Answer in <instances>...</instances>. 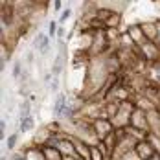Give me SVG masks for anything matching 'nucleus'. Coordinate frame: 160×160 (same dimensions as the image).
I'll list each match as a JSON object with an SVG mask.
<instances>
[{
  "label": "nucleus",
  "mask_w": 160,
  "mask_h": 160,
  "mask_svg": "<svg viewBox=\"0 0 160 160\" xmlns=\"http://www.w3.org/2000/svg\"><path fill=\"white\" fill-rule=\"evenodd\" d=\"M134 149L138 151L136 155H138V158H140V160H149L155 153H157V151H155V147L147 142V138H145V140H140L138 144L134 145Z\"/></svg>",
  "instance_id": "f257e3e1"
},
{
  "label": "nucleus",
  "mask_w": 160,
  "mask_h": 160,
  "mask_svg": "<svg viewBox=\"0 0 160 160\" xmlns=\"http://www.w3.org/2000/svg\"><path fill=\"white\" fill-rule=\"evenodd\" d=\"M92 125H94V132H96V136L99 138V140H105V138L112 132L111 123H109L107 120H94Z\"/></svg>",
  "instance_id": "f03ea898"
},
{
  "label": "nucleus",
  "mask_w": 160,
  "mask_h": 160,
  "mask_svg": "<svg viewBox=\"0 0 160 160\" xmlns=\"http://www.w3.org/2000/svg\"><path fill=\"white\" fill-rule=\"evenodd\" d=\"M53 114H55V118H61V116H70L72 111L66 107V98L64 94H59L57 99H55V105H53Z\"/></svg>",
  "instance_id": "7ed1b4c3"
},
{
  "label": "nucleus",
  "mask_w": 160,
  "mask_h": 160,
  "mask_svg": "<svg viewBox=\"0 0 160 160\" xmlns=\"http://www.w3.org/2000/svg\"><path fill=\"white\" fill-rule=\"evenodd\" d=\"M131 123L134 125L136 129H145L147 127V123H145V114L144 111H134L132 112V116H131Z\"/></svg>",
  "instance_id": "20e7f679"
},
{
  "label": "nucleus",
  "mask_w": 160,
  "mask_h": 160,
  "mask_svg": "<svg viewBox=\"0 0 160 160\" xmlns=\"http://www.w3.org/2000/svg\"><path fill=\"white\" fill-rule=\"evenodd\" d=\"M42 155H44V158L46 160H63V153L57 149V147H44L42 149Z\"/></svg>",
  "instance_id": "39448f33"
},
{
  "label": "nucleus",
  "mask_w": 160,
  "mask_h": 160,
  "mask_svg": "<svg viewBox=\"0 0 160 160\" xmlns=\"http://www.w3.org/2000/svg\"><path fill=\"white\" fill-rule=\"evenodd\" d=\"M33 116H28V118H24V120H20V125H18V131L20 132H28L30 129H33Z\"/></svg>",
  "instance_id": "423d86ee"
},
{
  "label": "nucleus",
  "mask_w": 160,
  "mask_h": 160,
  "mask_svg": "<svg viewBox=\"0 0 160 160\" xmlns=\"http://www.w3.org/2000/svg\"><path fill=\"white\" fill-rule=\"evenodd\" d=\"M30 109H32V107H30V101H24V103L20 105V111H18V118H20V120H24V118L32 116V114H30Z\"/></svg>",
  "instance_id": "0eeeda50"
},
{
  "label": "nucleus",
  "mask_w": 160,
  "mask_h": 160,
  "mask_svg": "<svg viewBox=\"0 0 160 160\" xmlns=\"http://www.w3.org/2000/svg\"><path fill=\"white\" fill-rule=\"evenodd\" d=\"M103 153L99 151V147H90V160H103Z\"/></svg>",
  "instance_id": "6e6552de"
},
{
  "label": "nucleus",
  "mask_w": 160,
  "mask_h": 160,
  "mask_svg": "<svg viewBox=\"0 0 160 160\" xmlns=\"http://www.w3.org/2000/svg\"><path fill=\"white\" fill-rule=\"evenodd\" d=\"M46 39V35L44 33H37L35 35V39H33V48H39L41 44H42V41Z\"/></svg>",
  "instance_id": "1a4fd4ad"
},
{
  "label": "nucleus",
  "mask_w": 160,
  "mask_h": 160,
  "mask_svg": "<svg viewBox=\"0 0 160 160\" xmlns=\"http://www.w3.org/2000/svg\"><path fill=\"white\" fill-rule=\"evenodd\" d=\"M48 50H50V37H46V39L42 41V44L39 46V52L44 55V53H48Z\"/></svg>",
  "instance_id": "9d476101"
},
{
  "label": "nucleus",
  "mask_w": 160,
  "mask_h": 160,
  "mask_svg": "<svg viewBox=\"0 0 160 160\" xmlns=\"http://www.w3.org/2000/svg\"><path fill=\"white\" fill-rule=\"evenodd\" d=\"M61 74V53L57 55V59H55V64H53V76L57 78Z\"/></svg>",
  "instance_id": "9b49d317"
},
{
  "label": "nucleus",
  "mask_w": 160,
  "mask_h": 160,
  "mask_svg": "<svg viewBox=\"0 0 160 160\" xmlns=\"http://www.w3.org/2000/svg\"><path fill=\"white\" fill-rule=\"evenodd\" d=\"M20 72H22V64H20V61H17V63L13 64V78H15V79L20 78Z\"/></svg>",
  "instance_id": "f8f14e48"
},
{
  "label": "nucleus",
  "mask_w": 160,
  "mask_h": 160,
  "mask_svg": "<svg viewBox=\"0 0 160 160\" xmlns=\"http://www.w3.org/2000/svg\"><path fill=\"white\" fill-rule=\"evenodd\" d=\"M17 138H18V134H11V136L8 138V149H9V151L17 145Z\"/></svg>",
  "instance_id": "ddd939ff"
},
{
  "label": "nucleus",
  "mask_w": 160,
  "mask_h": 160,
  "mask_svg": "<svg viewBox=\"0 0 160 160\" xmlns=\"http://www.w3.org/2000/svg\"><path fill=\"white\" fill-rule=\"evenodd\" d=\"M48 37H53L55 35V32H57V24L55 22H50V28H48Z\"/></svg>",
  "instance_id": "4468645a"
},
{
  "label": "nucleus",
  "mask_w": 160,
  "mask_h": 160,
  "mask_svg": "<svg viewBox=\"0 0 160 160\" xmlns=\"http://www.w3.org/2000/svg\"><path fill=\"white\" fill-rule=\"evenodd\" d=\"M50 88L53 90V92H57V88H59V79L53 76V79H52V85H50Z\"/></svg>",
  "instance_id": "2eb2a0df"
},
{
  "label": "nucleus",
  "mask_w": 160,
  "mask_h": 160,
  "mask_svg": "<svg viewBox=\"0 0 160 160\" xmlns=\"http://www.w3.org/2000/svg\"><path fill=\"white\" fill-rule=\"evenodd\" d=\"M70 15H72V11H70V9H64L63 15H61V22H64V20H66V18H68Z\"/></svg>",
  "instance_id": "dca6fc26"
},
{
  "label": "nucleus",
  "mask_w": 160,
  "mask_h": 160,
  "mask_svg": "<svg viewBox=\"0 0 160 160\" xmlns=\"http://www.w3.org/2000/svg\"><path fill=\"white\" fill-rule=\"evenodd\" d=\"M4 131H6V123L2 122V123H0V138H2V140H4Z\"/></svg>",
  "instance_id": "f3484780"
},
{
  "label": "nucleus",
  "mask_w": 160,
  "mask_h": 160,
  "mask_svg": "<svg viewBox=\"0 0 160 160\" xmlns=\"http://www.w3.org/2000/svg\"><path fill=\"white\" fill-rule=\"evenodd\" d=\"M53 8L59 11V9H61V2H59V0H55V2H53Z\"/></svg>",
  "instance_id": "a211bd4d"
},
{
  "label": "nucleus",
  "mask_w": 160,
  "mask_h": 160,
  "mask_svg": "<svg viewBox=\"0 0 160 160\" xmlns=\"http://www.w3.org/2000/svg\"><path fill=\"white\" fill-rule=\"evenodd\" d=\"M26 59H28L30 63H32V61H33V53H32V52H28V53H26Z\"/></svg>",
  "instance_id": "6ab92c4d"
},
{
  "label": "nucleus",
  "mask_w": 160,
  "mask_h": 160,
  "mask_svg": "<svg viewBox=\"0 0 160 160\" xmlns=\"http://www.w3.org/2000/svg\"><path fill=\"white\" fill-rule=\"evenodd\" d=\"M57 35H59V39H63V35H64V30H63V28H59V30H57Z\"/></svg>",
  "instance_id": "aec40b11"
},
{
  "label": "nucleus",
  "mask_w": 160,
  "mask_h": 160,
  "mask_svg": "<svg viewBox=\"0 0 160 160\" xmlns=\"http://www.w3.org/2000/svg\"><path fill=\"white\" fill-rule=\"evenodd\" d=\"M149 160H160V153H155V155H153Z\"/></svg>",
  "instance_id": "412c9836"
},
{
  "label": "nucleus",
  "mask_w": 160,
  "mask_h": 160,
  "mask_svg": "<svg viewBox=\"0 0 160 160\" xmlns=\"http://www.w3.org/2000/svg\"><path fill=\"white\" fill-rule=\"evenodd\" d=\"M0 160H6V157H2V158H0Z\"/></svg>",
  "instance_id": "4be33fe9"
}]
</instances>
